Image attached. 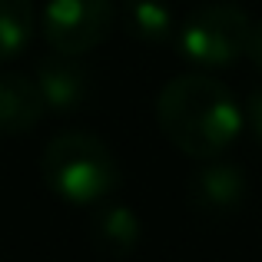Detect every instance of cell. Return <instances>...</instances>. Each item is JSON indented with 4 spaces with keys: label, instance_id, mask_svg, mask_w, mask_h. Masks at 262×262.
<instances>
[{
    "label": "cell",
    "instance_id": "obj_5",
    "mask_svg": "<svg viewBox=\"0 0 262 262\" xmlns=\"http://www.w3.org/2000/svg\"><path fill=\"white\" fill-rule=\"evenodd\" d=\"M246 173L232 163H209L189 179V203L206 216H232L246 206Z\"/></svg>",
    "mask_w": 262,
    "mask_h": 262
},
{
    "label": "cell",
    "instance_id": "obj_9",
    "mask_svg": "<svg viewBox=\"0 0 262 262\" xmlns=\"http://www.w3.org/2000/svg\"><path fill=\"white\" fill-rule=\"evenodd\" d=\"M123 24L129 37L140 43H169L176 33V20L166 0H123Z\"/></svg>",
    "mask_w": 262,
    "mask_h": 262
},
{
    "label": "cell",
    "instance_id": "obj_7",
    "mask_svg": "<svg viewBox=\"0 0 262 262\" xmlns=\"http://www.w3.org/2000/svg\"><path fill=\"white\" fill-rule=\"evenodd\" d=\"M140 216L123 203H100L90 216V239L93 249L103 252L106 259H126L140 246Z\"/></svg>",
    "mask_w": 262,
    "mask_h": 262
},
{
    "label": "cell",
    "instance_id": "obj_6",
    "mask_svg": "<svg viewBox=\"0 0 262 262\" xmlns=\"http://www.w3.org/2000/svg\"><path fill=\"white\" fill-rule=\"evenodd\" d=\"M33 83L43 96V106L53 110V113H73L90 96V73L77 57L53 53V57L40 60Z\"/></svg>",
    "mask_w": 262,
    "mask_h": 262
},
{
    "label": "cell",
    "instance_id": "obj_3",
    "mask_svg": "<svg viewBox=\"0 0 262 262\" xmlns=\"http://www.w3.org/2000/svg\"><path fill=\"white\" fill-rule=\"evenodd\" d=\"M249 30L252 20L239 4H206L179 24L176 47L192 67L223 70L246 57Z\"/></svg>",
    "mask_w": 262,
    "mask_h": 262
},
{
    "label": "cell",
    "instance_id": "obj_11",
    "mask_svg": "<svg viewBox=\"0 0 262 262\" xmlns=\"http://www.w3.org/2000/svg\"><path fill=\"white\" fill-rule=\"evenodd\" d=\"M246 120H249V126H252V133H256V140L262 143V86L249 93V103H246Z\"/></svg>",
    "mask_w": 262,
    "mask_h": 262
},
{
    "label": "cell",
    "instance_id": "obj_2",
    "mask_svg": "<svg viewBox=\"0 0 262 262\" xmlns=\"http://www.w3.org/2000/svg\"><path fill=\"white\" fill-rule=\"evenodd\" d=\"M43 183L70 206H100L120 189V163L93 133H60L40 160Z\"/></svg>",
    "mask_w": 262,
    "mask_h": 262
},
{
    "label": "cell",
    "instance_id": "obj_10",
    "mask_svg": "<svg viewBox=\"0 0 262 262\" xmlns=\"http://www.w3.org/2000/svg\"><path fill=\"white\" fill-rule=\"evenodd\" d=\"M37 27L33 0H0V63L27 50Z\"/></svg>",
    "mask_w": 262,
    "mask_h": 262
},
{
    "label": "cell",
    "instance_id": "obj_1",
    "mask_svg": "<svg viewBox=\"0 0 262 262\" xmlns=\"http://www.w3.org/2000/svg\"><path fill=\"white\" fill-rule=\"evenodd\" d=\"M156 120L179 153L192 160H216L236 143L243 110L223 80L209 73H183L160 90Z\"/></svg>",
    "mask_w": 262,
    "mask_h": 262
},
{
    "label": "cell",
    "instance_id": "obj_4",
    "mask_svg": "<svg viewBox=\"0 0 262 262\" xmlns=\"http://www.w3.org/2000/svg\"><path fill=\"white\" fill-rule=\"evenodd\" d=\"M116 20L113 0H47L43 40L60 57H83L110 37Z\"/></svg>",
    "mask_w": 262,
    "mask_h": 262
},
{
    "label": "cell",
    "instance_id": "obj_8",
    "mask_svg": "<svg viewBox=\"0 0 262 262\" xmlns=\"http://www.w3.org/2000/svg\"><path fill=\"white\" fill-rule=\"evenodd\" d=\"M43 113H47L43 96L30 77L13 70L0 73V133L4 136L30 133Z\"/></svg>",
    "mask_w": 262,
    "mask_h": 262
},
{
    "label": "cell",
    "instance_id": "obj_12",
    "mask_svg": "<svg viewBox=\"0 0 262 262\" xmlns=\"http://www.w3.org/2000/svg\"><path fill=\"white\" fill-rule=\"evenodd\" d=\"M246 57L252 60V63L262 70V20L259 24H252V30H249V43H246Z\"/></svg>",
    "mask_w": 262,
    "mask_h": 262
}]
</instances>
